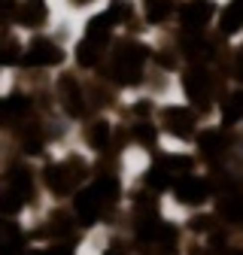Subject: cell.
Segmentation results:
<instances>
[{
    "mask_svg": "<svg viewBox=\"0 0 243 255\" xmlns=\"http://www.w3.org/2000/svg\"><path fill=\"white\" fill-rule=\"evenodd\" d=\"M61 58H64L61 49L55 43H49V40H37L27 52V64H34V67H49V64H58Z\"/></svg>",
    "mask_w": 243,
    "mask_h": 255,
    "instance_id": "6da1fadb",
    "label": "cell"
},
{
    "mask_svg": "<svg viewBox=\"0 0 243 255\" xmlns=\"http://www.w3.org/2000/svg\"><path fill=\"white\" fill-rule=\"evenodd\" d=\"M176 198H179L182 204H201V201L207 198L204 179H198V176H182V179L176 182Z\"/></svg>",
    "mask_w": 243,
    "mask_h": 255,
    "instance_id": "7a4b0ae2",
    "label": "cell"
},
{
    "mask_svg": "<svg viewBox=\"0 0 243 255\" xmlns=\"http://www.w3.org/2000/svg\"><path fill=\"white\" fill-rule=\"evenodd\" d=\"M210 15H213V3H210V0H192V3L182 9V24H186V27H201V24L210 21Z\"/></svg>",
    "mask_w": 243,
    "mask_h": 255,
    "instance_id": "3957f363",
    "label": "cell"
},
{
    "mask_svg": "<svg viewBox=\"0 0 243 255\" xmlns=\"http://www.w3.org/2000/svg\"><path fill=\"white\" fill-rule=\"evenodd\" d=\"M164 119H167V128H170L176 137H189V134H192V113H189V110L170 107V110L164 113Z\"/></svg>",
    "mask_w": 243,
    "mask_h": 255,
    "instance_id": "277c9868",
    "label": "cell"
},
{
    "mask_svg": "<svg viewBox=\"0 0 243 255\" xmlns=\"http://www.w3.org/2000/svg\"><path fill=\"white\" fill-rule=\"evenodd\" d=\"M207 88H210V79H207L204 70H195V73L186 76V91H189V98L204 101V98H207Z\"/></svg>",
    "mask_w": 243,
    "mask_h": 255,
    "instance_id": "5b68a950",
    "label": "cell"
},
{
    "mask_svg": "<svg viewBox=\"0 0 243 255\" xmlns=\"http://www.w3.org/2000/svg\"><path fill=\"white\" fill-rule=\"evenodd\" d=\"M43 18H46V6L40 3V0H27V3L21 6V12H18L21 24H40Z\"/></svg>",
    "mask_w": 243,
    "mask_h": 255,
    "instance_id": "8992f818",
    "label": "cell"
},
{
    "mask_svg": "<svg viewBox=\"0 0 243 255\" xmlns=\"http://www.w3.org/2000/svg\"><path fill=\"white\" fill-rule=\"evenodd\" d=\"M170 9H173L170 0H146V18L149 21H164L170 15Z\"/></svg>",
    "mask_w": 243,
    "mask_h": 255,
    "instance_id": "52a82bcc",
    "label": "cell"
},
{
    "mask_svg": "<svg viewBox=\"0 0 243 255\" xmlns=\"http://www.w3.org/2000/svg\"><path fill=\"white\" fill-rule=\"evenodd\" d=\"M243 116V94H234V98H228V104H225V110H222V119L231 125V122H237Z\"/></svg>",
    "mask_w": 243,
    "mask_h": 255,
    "instance_id": "ba28073f",
    "label": "cell"
},
{
    "mask_svg": "<svg viewBox=\"0 0 243 255\" xmlns=\"http://www.w3.org/2000/svg\"><path fill=\"white\" fill-rule=\"evenodd\" d=\"M88 140H91V146H95V149H104L107 140H110V125H107V122H98L95 128H91Z\"/></svg>",
    "mask_w": 243,
    "mask_h": 255,
    "instance_id": "9c48e42d",
    "label": "cell"
},
{
    "mask_svg": "<svg viewBox=\"0 0 243 255\" xmlns=\"http://www.w3.org/2000/svg\"><path fill=\"white\" fill-rule=\"evenodd\" d=\"M110 21L116 24V21H125L128 15H131V3H128V0H113V6H110Z\"/></svg>",
    "mask_w": 243,
    "mask_h": 255,
    "instance_id": "30bf717a",
    "label": "cell"
},
{
    "mask_svg": "<svg viewBox=\"0 0 243 255\" xmlns=\"http://www.w3.org/2000/svg\"><path fill=\"white\" fill-rule=\"evenodd\" d=\"M201 149H204L207 155L219 152V149H222V137H219L216 131H207V134H201Z\"/></svg>",
    "mask_w": 243,
    "mask_h": 255,
    "instance_id": "8fae6325",
    "label": "cell"
},
{
    "mask_svg": "<svg viewBox=\"0 0 243 255\" xmlns=\"http://www.w3.org/2000/svg\"><path fill=\"white\" fill-rule=\"evenodd\" d=\"M137 137H140L143 143H152V140H155V131H152L149 125H137Z\"/></svg>",
    "mask_w": 243,
    "mask_h": 255,
    "instance_id": "7c38bea8",
    "label": "cell"
},
{
    "mask_svg": "<svg viewBox=\"0 0 243 255\" xmlns=\"http://www.w3.org/2000/svg\"><path fill=\"white\" fill-rule=\"evenodd\" d=\"M73 6H85V3H91V0H70Z\"/></svg>",
    "mask_w": 243,
    "mask_h": 255,
    "instance_id": "4fadbf2b",
    "label": "cell"
},
{
    "mask_svg": "<svg viewBox=\"0 0 243 255\" xmlns=\"http://www.w3.org/2000/svg\"><path fill=\"white\" fill-rule=\"evenodd\" d=\"M228 255H243V249H231V252H228Z\"/></svg>",
    "mask_w": 243,
    "mask_h": 255,
    "instance_id": "5bb4252c",
    "label": "cell"
}]
</instances>
